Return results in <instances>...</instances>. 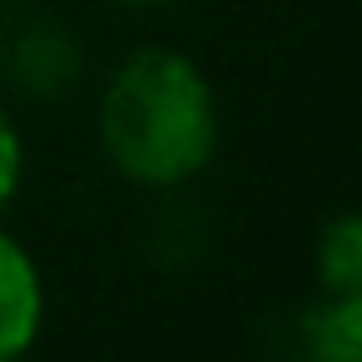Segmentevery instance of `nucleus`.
Returning a JSON list of instances; mask_svg holds the SVG:
<instances>
[{"label": "nucleus", "instance_id": "obj_1", "mask_svg": "<svg viewBox=\"0 0 362 362\" xmlns=\"http://www.w3.org/2000/svg\"><path fill=\"white\" fill-rule=\"evenodd\" d=\"M105 164L134 189H184L218 159L223 110L209 70L174 45L129 50L95 105Z\"/></svg>", "mask_w": 362, "mask_h": 362}, {"label": "nucleus", "instance_id": "obj_2", "mask_svg": "<svg viewBox=\"0 0 362 362\" xmlns=\"http://www.w3.org/2000/svg\"><path fill=\"white\" fill-rule=\"evenodd\" d=\"M0 70L30 100H65L85 75V45L65 21L30 16L0 45Z\"/></svg>", "mask_w": 362, "mask_h": 362}, {"label": "nucleus", "instance_id": "obj_3", "mask_svg": "<svg viewBox=\"0 0 362 362\" xmlns=\"http://www.w3.org/2000/svg\"><path fill=\"white\" fill-rule=\"evenodd\" d=\"M45 322V278L30 248L0 228V362H16L35 347Z\"/></svg>", "mask_w": 362, "mask_h": 362}, {"label": "nucleus", "instance_id": "obj_4", "mask_svg": "<svg viewBox=\"0 0 362 362\" xmlns=\"http://www.w3.org/2000/svg\"><path fill=\"white\" fill-rule=\"evenodd\" d=\"M298 342L313 362H357L362 352V293H317L298 313Z\"/></svg>", "mask_w": 362, "mask_h": 362}, {"label": "nucleus", "instance_id": "obj_5", "mask_svg": "<svg viewBox=\"0 0 362 362\" xmlns=\"http://www.w3.org/2000/svg\"><path fill=\"white\" fill-rule=\"evenodd\" d=\"M313 278H317V293H362V218H357V209H342L317 228Z\"/></svg>", "mask_w": 362, "mask_h": 362}, {"label": "nucleus", "instance_id": "obj_6", "mask_svg": "<svg viewBox=\"0 0 362 362\" xmlns=\"http://www.w3.org/2000/svg\"><path fill=\"white\" fill-rule=\"evenodd\" d=\"M21 184H25V139H21L11 110L0 105V214L16 204Z\"/></svg>", "mask_w": 362, "mask_h": 362}, {"label": "nucleus", "instance_id": "obj_7", "mask_svg": "<svg viewBox=\"0 0 362 362\" xmlns=\"http://www.w3.org/2000/svg\"><path fill=\"white\" fill-rule=\"evenodd\" d=\"M110 6H124V11H159V6H174V0H110Z\"/></svg>", "mask_w": 362, "mask_h": 362}]
</instances>
